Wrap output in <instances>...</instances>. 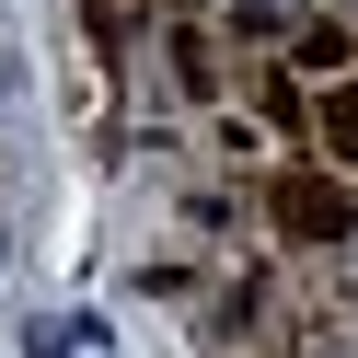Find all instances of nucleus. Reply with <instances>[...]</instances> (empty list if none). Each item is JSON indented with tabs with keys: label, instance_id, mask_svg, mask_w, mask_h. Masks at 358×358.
Listing matches in <instances>:
<instances>
[{
	"label": "nucleus",
	"instance_id": "1",
	"mask_svg": "<svg viewBox=\"0 0 358 358\" xmlns=\"http://www.w3.org/2000/svg\"><path fill=\"white\" fill-rule=\"evenodd\" d=\"M255 208H266V231H278L289 255H347V243H358V185L324 162V150L266 162L255 173Z\"/></svg>",
	"mask_w": 358,
	"mask_h": 358
},
{
	"label": "nucleus",
	"instance_id": "2",
	"mask_svg": "<svg viewBox=\"0 0 358 358\" xmlns=\"http://www.w3.org/2000/svg\"><path fill=\"white\" fill-rule=\"evenodd\" d=\"M162 70H173V93L208 116V104H231V47L208 35V12H185V24H162Z\"/></svg>",
	"mask_w": 358,
	"mask_h": 358
},
{
	"label": "nucleus",
	"instance_id": "3",
	"mask_svg": "<svg viewBox=\"0 0 358 358\" xmlns=\"http://www.w3.org/2000/svg\"><path fill=\"white\" fill-rule=\"evenodd\" d=\"M243 104H255L289 150H312V93H301V70H289V58H255V70H243Z\"/></svg>",
	"mask_w": 358,
	"mask_h": 358
},
{
	"label": "nucleus",
	"instance_id": "4",
	"mask_svg": "<svg viewBox=\"0 0 358 358\" xmlns=\"http://www.w3.org/2000/svg\"><path fill=\"white\" fill-rule=\"evenodd\" d=\"M289 70H324V81H347L358 70V24H347V12H301V35H289Z\"/></svg>",
	"mask_w": 358,
	"mask_h": 358
},
{
	"label": "nucleus",
	"instance_id": "5",
	"mask_svg": "<svg viewBox=\"0 0 358 358\" xmlns=\"http://www.w3.org/2000/svg\"><path fill=\"white\" fill-rule=\"evenodd\" d=\"M312 150H324V162H358V70L312 93Z\"/></svg>",
	"mask_w": 358,
	"mask_h": 358
},
{
	"label": "nucleus",
	"instance_id": "6",
	"mask_svg": "<svg viewBox=\"0 0 358 358\" xmlns=\"http://www.w3.org/2000/svg\"><path fill=\"white\" fill-rule=\"evenodd\" d=\"M208 150H220V162H266V150H278V127H266L255 104H208Z\"/></svg>",
	"mask_w": 358,
	"mask_h": 358
},
{
	"label": "nucleus",
	"instance_id": "7",
	"mask_svg": "<svg viewBox=\"0 0 358 358\" xmlns=\"http://www.w3.org/2000/svg\"><path fill=\"white\" fill-rule=\"evenodd\" d=\"M173 208H185V231H196V243H231V231H243V196H231V185H185Z\"/></svg>",
	"mask_w": 358,
	"mask_h": 358
},
{
	"label": "nucleus",
	"instance_id": "8",
	"mask_svg": "<svg viewBox=\"0 0 358 358\" xmlns=\"http://www.w3.org/2000/svg\"><path fill=\"white\" fill-rule=\"evenodd\" d=\"M0 104H12V58H0Z\"/></svg>",
	"mask_w": 358,
	"mask_h": 358
}]
</instances>
